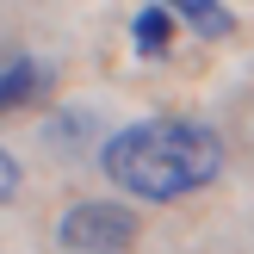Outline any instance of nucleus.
<instances>
[{"label":"nucleus","mask_w":254,"mask_h":254,"mask_svg":"<svg viewBox=\"0 0 254 254\" xmlns=\"http://www.w3.org/2000/svg\"><path fill=\"white\" fill-rule=\"evenodd\" d=\"M99 168L130 198H186L223 174V136L192 118H143L106 136Z\"/></svg>","instance_id":"obj_1"},{"label":"nucleus","mask_w":254,"mask_h":254,"mask_svg":"<svg viewBox=\"0 0 254 254\" xmlns=\"http://www.w3.org/2000/svg\"><path fill=\"white\" fill-rule=\"evenodd\" d=\"M136 211L130 205H112V198H81V205L62 211L56 223V242L68 254H130L136 248Z\"/></svg>","instance_id":"obj_2"},{"label":"nucleus","mask_w":254,"mask_h":254,"mask_svg":"<svg viewBox=\"0 0 254 254\" xmlns=\"http://www.w3.org/2000/svg\"><path fill=\"white\" fill-rule=\"evenodd\" d=\"M50 87H56V74H50L37 56L0 44V118H6V112H19V106H37Z\"/></svg>","instance_id":"obj_3"},{"label":"nucleus","mask_w":254,"mask_h":254,"mask_svg":"<svg viewBox=\"0 0 254 254\" xmlns=\"http://www.w3.org/2000/svg\"><path fill=\"white\" fill-rule=\"evenodd\" d=\"M174 31H180V25H174V6H143L130 19V44L143 50V56H168Z\"/></svg>","instance_id":"obj_4"},{"label":"nucleus","mask_w":254,"mask_h":254,"mask_svg":"<svg viewBox=\"0 0 254 254\" xmlns=\"http://www.w3.org/2000/svg\"><path fill=\"white\" fill-rule=\"evenodd\" d=\"M174 25H192L198 37H230L236 31V12L217 6V0H180V6H174Z\"/></svg>","instance_id":"obj_5"},{"label":"nucleus","mask_w":254,"mask_h":254,"mask_svg":"<svg viewBox=\"0 0 254 254\" xmlns=\"http://www.w3.org/2000/svg\"><path fill=\"white\" fill-rule=\"evenodd\" d=\"M12 192H19V161H12L6 149H0V205H6Z\"/></svg>","instance_id":"obj_6"}]
</instances>
